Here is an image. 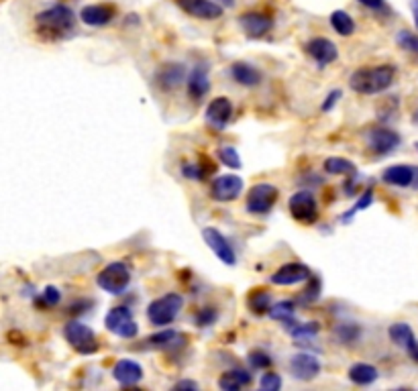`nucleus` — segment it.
Returning <instances> with one entry per match:
<instances>
[{"label":"nucleus","mask_w":418,"mask_h":391,"mask_svg":"<svg viewBox=\"0 0 418 391\" xmlns=\"http://www.w3.org/2000/svg\"><path fill=\"white\" fill-rule=\"evenodd\" d=\"M182 306H184V298L180 293H165L147 306V318L153 326H170L178 318Z\"/></svg>","instance_id":"7ed1b4c3"},{"label":"nucleus","mask_w":418,"mask_h":391,"mask_svg":"<svg viewBox=\"0 0 418 391\" xmlns=\"http://www.w3.org/2000/svg\"><path fill=\"white\" fill-rule=\"evenodd\" d=\"M361 6L369 9V11H375V13H382V11H388L386 6V0H357Z\"/></svg>","instance_id":"37998d69"},{"label":"nucleus","mask_w":418,"mask_h":391,"mask_svg":"<svg viewBox=\"0 0 418 391\" xmlns=\"http://www.w3.org/2000/svg\"><path fill=\"white\" fill-rule=\"evenodd\" d=\"M320 280L318 278H310L308 280V285H306V290L302 292V295H300V302L302 304H312V302H317L318 300V295H320Z\"/></svg>","instance_id":"58836bf2"},{"label":"nucleus","mask_w":418,"mask_h":391,"mask_svg":"<svg viewBox=\"0 0 418 391\" xmlns=\"http://www.w3.org/2000/svg\"><path fill=\"white\" fill-rule=\"evenodd\" d=\"M267 316H270L272 320L284 322L286 326H290V324H294V322H296V316H294V304L288 302V300H282V302H275V304H272L270 312H267Z\"/></svg>","instance_id":"c756f323"},{"label":"nucleus","mask_w":418,"mask_h":391,"mask_svg":"<svg viewBox=\"0 0 418 391\" xmlns=\"http://www.w3.org/2000/svg\"><path fill=\"white\" fill-rule=\"evenodd\" d=\"M260 387L263 391H277L282 387V377L277 373H265L260 381Z\"/></svg>","instance_id":"a19ab883"},{"label":"nucleus","mask_w":418,"mask_h":391,"mask_svg":"<svg viewBox=\"0 0 418 391\" xmlns=\"http://www.w3.org/2000/svg\"><path fill=\"white\" fill-rule=\"evenodd\" d=\"M288 367L292 377L298 379V381H312V379L318 377V373L322 369L320 361L310 352H296V355H292Z\"/></svg>","instance_id":"9b49d317"},{"label":"nucleus","mask_w":418,"mask_h":391,"mask_svg":"<svg viewBox=\"0 0 418 391\" xmlns=\"http://www.w3.org/2000/svg\"><path fill=\"white\" fill-rule=\"evenodd\" d=\"M217 2L223 9H233V6L237 4V0H217Z\"/></svg>","instance_id":"de8ad7c7"},{"label":"nucleus","mask_w":418,"mask_h":391,"mask_svg":"<svg viewBox=\"0 0 418 391\" xmlns=\"http://www.w3.org/2000/svg\"><path fill=\"white\" fill-rule=\"evenodd\" d=\"M288 332L296 340H312L320 332V326H318V322H306V324L294 322L288 326Z\"/></svg>","instance_id":"473e14b6"},{"label":"nucleus","mask_w":418,"mask_h":391,"mask_svg":"<svg viewBox=\"0 0 418 391\" xmlns=\"http://www.w3.org/2000/svg\"><path fill=\"white\" fill-rule=\"evenodd\" d=\"M388 336L394 345H398V347L406 350V352H410V350L418 345L414 330H412L410 324H406V322H396V324H392L388 328Z\"/></svg>","instance_id":"b1692460"},{"label":"nucleus","mask_w":418,"mask_h":391,"mask_svg":"<svg viewBox=\"0 0 418 391\" xmlns=\"http://www.w3.org/2000/svg\"><path fill=\"white\" fill-rule=\"evenodd\" d=\"M372 204H374V188H367V190L357 198V202H355V204H353V206H351V208L347 210L345 214L341 216V223L349 224L353 218H355V216H357V214H360L361 210L369 208Z\"/></svg>","instance_id":"2f4dec72"},{"label":"nucleus","mask_w":418,"mask_h":391,"mask_svg":"<svg viewBox=\"0 0 418 391\" xmlns=\"http://www.w3.org/2000/svg\"><path fill=\"white\" fill-rule=\"evenodd\" d=\"M322 168L329 176H345V178L357 176L355 163L351 159H345V157H329V159H325Z\"/></svg>","instance_id":"cd10ccee"},{"label":"nucleus","mask_w":418,"mask_h":391,"mask_svg":"<svg viewBox=\"0 0 418 391\" xmlns=\"http://www.w3.org/2000/svg\"><path fill=\"white\" fill-rule=\"evenodd\" d=\"M104 326L108 332H113L118 338H125V340H133L139 335V324L133 318V312L125 306L108 310V314L104 316Z\"/></svg>","instance_id":"423d86ee"},{"label":"nucleus","mask_w":418,"mask_h":391,"mask_svg":"<svg viewBox=\"0 0 418 391\" xmlns=\"http://www.w3.org/2000/svg\"><path fill=\"white\" fill-rule=\"evenodd\" d=\"M233 80L239 86H245V88H255V86L261 84L263 76L258 68H253L251 64H245V61H237L233 64L231 68Z\"/></svg>","instance_id":"393cba45"},{"label":"nucleus","mask_w":418,"mask_h":391,"mask_svg":"<svg viewBox=\"0 0 418 391\" xmlns=\"http://www.w3.org/2000/svg\"><path fill=\"white\" fill-rule=\"evenodd\" d=\"M115 19V6L111 4H88L80 11V21L88 27H104Z\"/></svg>","instance_id":"aec40b11"},{"label":"nucleus","mask_w":418,"mask_h":391,"mask_svg":"<svg viewBox=\"0 0 418 391\" xmlns=\"http://www.w3.org/2000/svg\"><path fill=\"white\" fill-rule=\"evenodd\" d=\"M186 80V66L184 64H163L156 73V82L161 90H175Z\"/></svg>","instance_id":"412c9836"},{"label":"nucleus","mask_w":418,"mask_h":391,"mask_svg":"<svg viewBox=\"0 0 418 391\" xmlns=\"http://www.w3.org/2000/svg\"><path fill=\"white\" fill-rule=\"evenodd\" d=\"M347 375H349V381L355 383V385H372V383L377 381V377H379L377 369L369 363L351 365V369H349Z\"/></svg>","instance_id":"bb28decb"},{"label":"nucleus","mask_w":418,"mask_h":391,"mask_svg":"<svg viewBox=\"0 0 418 391\" xmlns=\"http://www.w3.org/2000/svg\"><path fill=\"white\" fill-rule=\"evenodd\" d=\"M396 43H398V47L404 49V51H408V54H417L418 56V35L417 33H412V31H398V35H396Z\"/></svg>","instance_id":"e433bc0d"},{"label":"nucleus","mask_w":418,"mask_h":391,"mask_svg":"<svg viewBox=\"0 0 418 391\" xmlns=\"http://www.w3.org/2000/svg\"><path fill=\"white\" fill-rule=\"evenodd\" d=\"M188 94L192 100H202L210 92V76H208V66L198 64L194 66V70L188 73Z\"/></svg>","instance_id":"6ab92c4d"},{"label":"nucleus","mask_w":418,"mask_h":391,"mask_svg":"<svg viewBox=\"0 0 418 391\" xmlns=\"http://www.w3.org/2000/svg\"><path fill=\"white\" fill-rule=\"evenodd\" d=\"M272 304H274V302H272V295H270L267 290H255V292L249 293V298H247V308H249L253 314H258V316L267 314Z\"/></svg>","instance_id":"c85d7f7f"},{"label":"nucleus","mask_w":418,"mask_h":391,"mask_svg":"<svg viewBox=\"0 0 418 391\" xmlns=\"http://www.w3.org/2000/svg\"><path fill=\"white\" fill-rule=\"evenodd\" d=\"M63 336L70 342V347L73 350H78L80 355H94L98 350V338L94 335V330L86 326L84 322H68L63 326Z\"/></svg>","instance_id":"39448f33"},{"label":"nucleus","mask_w":418,"mask_h":391,"mask_svg":"<svg viewBox=\"0 0 418 391\" xmlns=\"http://www.w3.org/2000/svg\"><path fill=\"white\" fill-rule=\"evenodd\" d=\"M251 383V373L243 371V369H231V371H225L220 377H218V387L223 391H239L247 387Z\"/></svg>","instance_id":"a878e982"},{"label":"nucleus","mask_w":418,"mask_h":391,"mask_svg":"<svg viewBox=\"0 0 418 391\" xmlns=\"http://www.w3.org/2000/svg\"><path fill=\"white\" fill-rule=\"evenodd\" d=\"M113 377L118 385L123 387H133L137 385L141 379H143V367L137 363V361H131V359H121L113 369Z\"/></svg>","instance_id":"a211bd4d"},{"label":"nucleus","mask_w":418,"mask_h":391,"mask_svg":"<svg viewBox=\"0 0 418 391\" xmlns=\"http://www.w3.org/2000/svg\"><path fill=\"white\" fill-rule=\"evenodd\" d=\"M417 171L418 168L412 166H392L384 169L382 180L394 188H412L417 183Z\"/></svg>","instance_id":"4be33fe9"},{"label":"nucleus","mask_w":418,"mask_h":391,"mask_svg":"<svg viewBox=\"0 0 418 391\" xmlns=\"http://www.w3.org/2000/svg\"><path fill=\"white\" fill-rule=\"evenodd\" d=\"M215 320H217V314H215V312H210L208 308H206V310H202L200 314L196 316V322L200 324L202 328H204V326H210Z\"/></svg>","instance_id":"c03bdc74"},{"label":"nucleus","mask_w":418,"mask_h":391,"mask_svg":"<svg viewBox=\"0 0 418 391\" xmlns=\"http://www.w3.org/2000/svg\"><path fill=\"white\" fill-rule=\"evenodd\" d=\"M200 385L196 383V381H190V379H184V381H178L175 385H173V390H198Z\"/></svg>","instance_id":"a18cd8bd"},{"label":"nucleus","mask_w":418,"mask_h":391,"mask_svg":"<svg viewBox=\"0 0 418 391\" xmlns=\"http://www.w3.org/2000/svg\"><path fill=\"white\" fill-rule=\"evenodd\" d=\"M61 302V292L56 285H47L39 295H35V306L37 308H56Z\"/></svg>","instance_id":"72a5a7b5"},{"label":"nucleus","mask_w":418,"mask_h":391,"mask_svg":"<svg viewBox=\"0 0 418 391\" xmlns=\"http://www.w3.org/2000/svg\"><path fill=\"white\" fill-rule=\"evenodd\" d=\"M180 6L190 16H196L202 21H217L225 11L217 0H180Z\"/></svg>","instance_id":"dca6fc26"},{"label":"nucleus","mask_w":418,"mask_h":391,"mask_svg":"<svg viewBox=\"0 0 418 391\" xmlns=\"http://www.w3.org/2000/svg\"><path fill=\"white\" fill-rule=\"evenodd\" d=\"M408 355H410V359H412L414 363H418V345H417V347H414V349L410 350Z\"/></svg>","instance_id":"09e8293b"},{"label":"nucleus","mask_w":418,"mask_h":391,"mask_svg":"<svg viewBox=\"0 0 418 391\" xmlns=\"http://www.w3.org/2000/svg\"><path fill=\"white\" fill-rule=\"evenodd\" d=\"M410 9H412V16H414V25L418 29V0H412L410 2Z\"/></svg>","instance_id":"49530a36"},{"label":"nucleus","mask_w":418,"mask_h":391,"mask_svg":"<svg viewBox=\"0 0 418 391\" xmlns=\"http://www.w3.org/2000/svg\"><path fill=\"white\" fill-rule=\"evenodd\" d=\"M37 33L47 39H61L76 27V14L66 4H53L35 16Z\"/></svg>","instance_id":"f03ea898"},{"label":"nucleus","mask_w":418,"mask_h":391,"mask_svg":"<svg viewBox=\"0 0 418 391\" xmlns=\"http://www.w3.org/2000/svg\"><path fill=\"white\" fill-rule=\"evenodd\" d=\"M304 51L312 57L320 68H325V66H329L332 61H337V57H339L337 45L331 39H327V37H315V39H310V41L304 45Z\"/></svg>","instance_id":"2eb2a0df"},{"label":"nucleus","mask_w":418,"mask_h":391,"mask_svg":"<svg viewBox=\"0 0 418 391\" xmlns=\"http://www.w3.org/2000/svg\"><path fill=\"white\" fill-rule=\"evenodd\" d=\"M335 336H337V340L343 342V345H353L355 340H360L361 328L357 324H339V326L335 328Z\"/></svg>","instance_id":"c9c22d12"},{"label":"nucleus","mask_w":418,"mask_h":391,"mask_svg":"<svg viewBox=\"0 0 418 391\" xmlns=\"http://www.w3.org/2000/svg\"><path fill=\"white\" fill-rule=\"evenodd\" d=\"M206 173H208V169L202 168L200 163H186L182 168V176L186 180H192V182H202L206 178Z\"/></svg>","instance_id":"ea45409f"},{"label":"nucleus","mask_w":418,"mask_h":391,"mask_svg":"<svg viewBox=\"0 0 418 391\" xmlns=\"http://www.w3.org/2000/svg\"><path fill=\"white\" fill-rule=\"evenodd\" d=\"M341 98H343V92L341 90H331L327 98L322 100V104H320V111L322 112H331L339 102H341Z\"/></svg>","instance_id":"79ce46f5"},{"label":"nucleus","mask_w":418,"mask_h":391,"mask_svg":"<svg viewBox=\"0 0 418 391\" xmlns=\"http://www.w3.org/2000/svg\"><path fill=\"white\" fill-rule=\"evenodd\" d=\"M365 143L375 155H389L400 147L402 137L388 126H374L365 133Z\"/></svg>","instance_id":"6e6552de"},{"label":"nucleus","mask_w":418,"mask_h":391,"mask_svg":"<svg viewBox=\"0 0 418 391\" xmlns=\"http://www.w3.org/2000/svg\"><path fill=\"white\" fill-rule=\"evenodd\" d=\"M243 192V180L235 173L218 176L210 186V198L217 202H233Z\"/></svg>","instance_id":"ddd939ff"},{"label":"nucleus","mask_w":418,"mask_h":391,"mask_svg":"<svg viewBox=\"0 0 418 391\" xmlns=\"http://www.w3.org/2000/svg\"><path fill=\"white\" fill-rule=\"evenodd\" d=\"M280 190L272 183H255L245 200V208L249 214H270L277 202Z\"/></svg>","instance_id":"0eeeda50"},{"label":"nucleus","mask_w":418,"mask_h":391,"mask_svg":"<svg viewBox=\"0 0 418 391\" xmlns=\"http://www.w3.org/2000/svg\"><path fill=\"white\" fill-rule=\"evenodd\" d=\"M288 210L290 214L302 224H312L317 223L318 218V204L317 198L312 196V192L302 190V192H296L288 200Z\"/></svg>","instance_id":"1a4fd4ad"},{"label":"nucleus","mask_w":418,"mask_h":391,"mask_svg":"<svg viewBox=\"0 0 418 391\" xmlns=\"http://www.w3.org/2000/svg\"><path fill=\"white\" fill-rule=\"evenodd\" d=\"M239 25L243 27V31H245L251 39H260V37L267 35L274 29V21H272V16H267L265 13L251 11V13H245L239 16Z\"/></svg>","instance_id":"f3484780"},{"label":"nucleus","mask_w":418,"mask_h":391,"mask_svg":"<svg viewBox=\"0 0 418 391\" xmlns=\"http://www.w3.org/2000/svg\"><path fill=\"white\" fill-rule=\"evenodd\" d=\"M394 78H396V68L389 64L375 66V68H360L351 73L349 88L363 96H374L386 92L394 84Z\"/></svg>","instance_id":"f257e3e1"},{"label":"nucleus","mask_w":418,"mask_h":391,"mask_svg":"<svg viewBox=\"0 0 418 391\" xmlns=\"http://www.w3.org/2000/svg\"><path fill=\"white\" fill-rule=\"evenodd\" d=\"M414 147H417V151H418V141H417V145H414Z\"/></svg>","instance_id":"3c124183"},{"label":"nucleus","mask_w":418,"mask_h":391,"mask_svg":"<svg viewBox=\"0 0 418 391\" xmlns=\"http://www.w3.org/2000/svg\"><path fill=\"white\" fill-rule=\"evenodd\" d=\"M202 238H204L206 247L215 253L225 265L233 267L237 263V253L231 247L229 238L225 237L218 228H215V226H204L202 228Z\"/></svg>","instance_id":"9d476101"},{"label":"nucleus","mask_w":418,"mask_h":391,"mask_svg":"<svg viewBox=\"0 0 418 391\" xmlns=\"http://www.w3.org/2000/svg\"><path fill=\"white\" fill-rule=\"evenodd\" d=\"M218 161L223 163V166H227V168L231 169H241L243 168V161H241V155L239 151L231 147V145H227V147H220L217 151Z\"/></svg>","instance_id":"f704fd0d"},{"label":"nucleus","mask_w":418,"mask_h":391,"mask_svg":"<svg viewBox=\"0 0 418 391\" xmlns=\"http://www.w3.org/2000/svg\"><path fill=\"white\" fill-rule=\"evenodd\" d=\"M233 116V102L227 96H218L210 100V104L206 106V123L217 128V131H225L227 125L231 123Z\"/></svg>","instance_id":"4468645a"},{"label":"nucleus","mask_w":418,"mask_h":391,"mask_svg":"<svg viewBox=\"0 0 418 391\" xmlns=\"http://www.w3.org/2000/svg\"><path fill=\"white\" fill-rule=\"evenodd\" d=\"M331 27L343 35V37H351L355 33V21L347 11H335L331 14Z\"/></svg>","instance_id":"7c9ffc66"},{"label":"nucleus","mask_w":418,"mask_h":391,"mask_svg":"<svg viewBox=\"0 0 418 391\" xmlns=\"http://www.w3.org/2000/svg\"><path fill=\"white\" fill-rule=\"evenodd\" d=\"M186 336L175 332L172 328H165L161 332H156V335L147 336L143 340V349H153V350H168L175 349L180 345H184Z\"/></svg>","instance_id":"5701e85b"},{"label":"nucleus","mask_w":418,"mask_h":391,"mask_svg":"<svg viewBox=\"0 0 418 391\" xmlns=\"http://www.w3.org/2000/svg\"><path fill=\"white\" fill-rule=\"evenodd\" d=\"M310 278H312V269L304 265V263L294 261V263H286V265L280 267L270 278V281L274 285H280V288H288V285H298L302 281H308Z\"/></svg>","instance_id":"f8f14e48"},{"label":"nucleus","mask_w":418,"mask_h":391,"mask_svg":"<svg viewBox=\"0 0 418 391\" xmlns=\"http://www.w3.org/2000/svg\"><path fill=\"white\" fill-rule=\"evenodd\" d=\"M96 283L98 288L104 290L111 295H121V293L127 292L131 283V269L125 261H115V263H108V265L102 269L101 273L96 275Z\"/></svg>","instance_id":"20e7f679"},{"label":"nucleus","mask_w":418,"mask_h":391,"mask_svg":"<svg viewBox=\"0 0 418 391\" xmlns=\"http://www.w3.org/2000/svg\"><path fill=\"white\" fill-rule=\"evenodd\" d=\"M247 363L251 365V369H255V371H263V369H267L274 361H272V357L265 350L255 349L247 355Z\"/></svg>","instance_id":"4c0bfd02"},{"label":"nucleus","mask_w":418,"mask_h":391,"mask_svg":"<svg viewBox=\"0 0 418 391\" xmlns=\"http://www.w3.org/2000/svg\"><path fill=\"white\" fill-rule=\"evenodd\" d=\"M412 123H414V125H418V111L414 112V116H412Z\"/></svg>","instance_id":"8fccbe9b"}]
</instances>
